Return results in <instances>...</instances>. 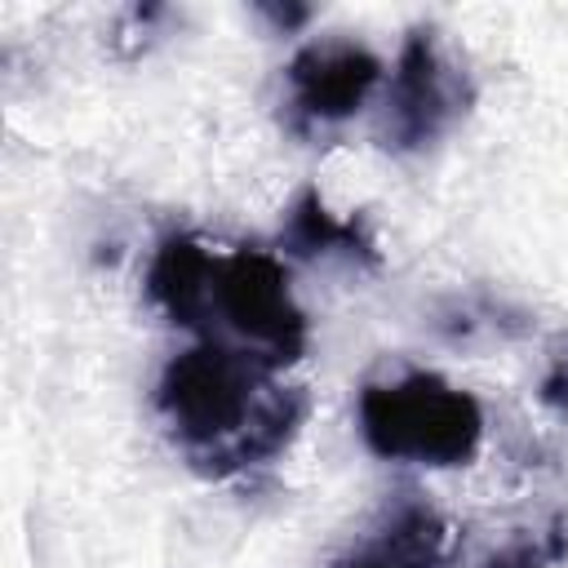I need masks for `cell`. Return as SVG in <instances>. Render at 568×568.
Listing matches in <instances>:
<instances>
[{
  "instance_id": "3957f363",
  "label": "cell",
  "mask_w": 568,
  "mask_h": 568,
  "mask_svg": "<svg viewBox=\"0 0 568 568\" xmlns=\"http://www.w3.org/2000/svg\"><path fill=\"white\" fill-rule=\"evenodd\" d=\"M213 320L235 337L231 342L235 351L262 364H288L306 346V320L293 302L288 275L280 257L262 248H235L213 262L209 320H204L209 333H213Z\"/></svg>"
},
{
  "instance_id": "30bf717a",
  "label": "cell",
  "mask_w": 568,
  "mask_h": 568,
  "mask_svg": "<svg viewBox=\"0 0 568 568\" xmlns=\"http://www.w3.org/2000/svg\"><path fill=\"white\" fill-rule=\"evenodd\" d=\"M541 399L555 404V408H568V351H559L550 359V373L541 382Z\"/></svg>"
},
{
  "instance_id": "52a82bcc",
  "label": "cell",
  "mask_w": 568,
  "mask_h": 568,
  "mask_svg": "<svg viewBox=\"0 0 568 568\" xmlns=\"http://www.w3.org/2000/svg\"><path fill=\"white\" fill-rule=\"evenodd\" d=\"M213 262L209 248L191 235H169L160 253L151 257L146 271V293L151 302L182 328H204L209 320V284H213Z\"/></svg>"
},
{
  "instance_id": "277c9868",
  "label": "cell",
  "mask_w": 568,
  "mask_h": 568,
  "mask_svg": "<svg viewBox=\"0 0 568 568\" xmlns=\"http://www.w3.org/2000/svg\"><path fill=\"white\" fill-rule=\"evenodd\" d=\"M470 106L466 75L444 58L435 31H413L399 49L386 93V146H430Z\"/></svg>"
},
{
  "instance_id": "5b68a950",
  "label": "cell",
  "mask_w": 568,
  "mask_h": 568,
  "mask_svg": "<svg viewBox=\"0 0 568 568\" xmlns=\"http://www.w3.org/2000/svg\"><path fill=\"white\" fill-rule=\"evenodd\" d=\"M382 62L351 40H320L306 44L288 62V93L293 111L306 124H333L364 106V98L377 89Z\"/></svg>"
},
{
  "instance_id": "7a4b0ae2",
  "label": "cell",
  "mask_w": 568,
  "mask_h": 568,
  "mask_svg": "<svg viewBox=\"0 0 568 568\" xmlns=\"http://www.w3.org/2000/svg\"><path fill=\"white\" fill-rule=\"evenodd\" d=\"M359 435L386 462L462 466L484 439L479 404L435 373L373 382L359 395Z\"/></svg>"
},
{
  "instance_id": "8fae6325",
  "label": "cell",
  "mask_w": 568,
  "mask_h": 568,
  "mask_svg": "<svg viewBox=\"0 0 568 568\" xmlns=\"http://www.w3.org/2000/svg\"><path fill=\"white\" fill-rule=\"evenodd\" d=\"M266 13H271V18H275L284 31H293V27H302V22L311 18V9H266Z\"/></svg>"
},
{
  "instance_id": "9c48e42d",
  "label": "cell",
  "mask_w": 568,
  "mask_h": 568,
  "mask_svg": "<svg viewBox=\"0 0 568 568\" xmlns=\"http://www.w3.org/2000/svg\"><path fill=\"white\" fill-rule=\"evenodd\" d=\"M564 550H568L564 532L550 528V532H537V537H515L510 546H501L488 559V568H559Z\"/></svg>"
},
{
  "instance_id": "ba28073f",
  "label": "cell",
  "mask_w": 568,
  "mask_h": 568,
  "mask_svg": "<svg viewBox=\"0 0 568 568\" xmlns=\"http://www.w3.org/2000/svg\"><path fill=\"white\" fill-rule=\"evenodd\" d=\"M280 244L293 248V253H302V257H315V253H342V257H364V262L377 257L373 235L355 217L328 213L324 200H320V191H302L293 200Z\"/></svg>"
},
{
  "instance_id": "6da1fadb",
  "label": "cell",
  "mask_w": 568,
  "mask_h": 568,
  "mask_svg": "<svg viewBox=\"0 0 568 568\" xmlns=\"http://www.w3.org/2000/svg\"><path fill=\"white\" fill-rule=\"evenodd\" d=\"M155 404L182 448L226 466L271 457L297 422V404L266 382V364L226 342L178 355L160 377Z\"/></svg>"
},
{
  "instance_id": "8992f818",
  "label": "cell",
  "mask_w": 568,
  "mask_h": 568,
  "mask_svg": "<svg viewBox=\"0 0 568 568\" xmlns=\"http://www.w3.org/2000/svg\"><path fill=\"white\" fill-rule=\"evenodd\" d=\"M444 555H448V524L430 506L404 501L346 555H337L333 568H439Z\"/></svg>"
}]
</instances>
